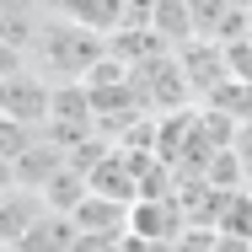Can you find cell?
I'll return each mask as SVG.
<instances>
[{
	"label": "cell",
	"mask_w": 252,
	"mask_h": 252,
	"mask_svg": "<svg viewBox=\"0 0 252 252\" xmlns=\"http://www.w3.org/2000/svg\"><path fill=\"white\" fill-rule=\"evenodd\" d=\"M102 59H107V38L64 22V16H54V11H49V22L38 27V38H32V70L38 75H54V86L86 81Z\"/></svg>",
	"instance_id": "6da1fadb"
},
{
	"label": "cell",
	"mask_w": 252,
	"mask_h": 252,
	"mask_svg": "<svg viewBox=\"0 0 252 252\" xmlns=\"http://www.w3.org/2000/svg\"><path fill=\"white\" fill-rule=\"evenodd\" d=\"M129 75H134V92H140V102H145L151 118H156V113H161V118L188 113V102H199L193 86H188V75H183V59H177V54H161V59L129 70Z\"/></svg>",
	"instance_id": "7a4b0ae2"
},
{
	"label": "cell",
	"mask_w": 252,
	"mask_h": 252,
	"mask_svg": "<svg viewBox=\"0 0 252 252\" xmlns=\"http://www.w3.org/2000/svg\"><path fill=\"white\" fill-rule=\"evenodd\" d=\"M0 107H5V118H11V124L49 129L54 86L43 81V75H27V70H16V75H5V86H0Z\"/></svg>",
	"instance_id": "3957f363"
},
{
	"label": "cell",
	"mask_w": 252,
	"mask_h": 252,
	"mask_svg": "<svg viewBox=\"0 0 252 252\" xmlns=\"http://www.w3.org/2000/svg\"><path fill=\"white\" fill-rule=\"evenodd\" d=\"M183 231H188V215H183L177 193H172V199H140L134 209H129V236H134V242L172 247Z\"/></svg>",
	"instance_id": "277c9868"
},
{
	"label": "cell",
	"mask_w": 252,
	"mask_h": 252,
	"mask_svg": "<svg viewBox=\"0 0 252 252\" xmlns=\"http://www.w3.org/2000/svg\"><path fill=\"white\" fill-rule=\"evenodd\" d=\"M177 59H183V75H188V86H193V97H199V102H209L225 81H231L225 49L209 43V38H193L188 49H177Z\"/></svg>",
	"instance_id": "5b68a950"
},
{
	"label": "cell",
	"mask_w": 252,
	"mask_h": 252,
	"mask_svg": "<svg viewBox=\"0 0 252 252\" xmlns=\"http://www.w3.org/2000/svg\"><path fill=\"white\" fill-rule=\"evenodd\" d=\"M64 166H70V161H64V151H59L49 134H43L38 145H27V151L5 166V183H11V188H32V193H43L54 177L64 172Z\"/></svg>",
	"instance_id": "8992f818"
},
{
	"label": "cell",
	"mask_w": 252,
	"mask_h": 252,
	"mask_svg": "<svg viewBox=\"0 0 252 252\" xmlns=\"http://www.w3.org/2000/svg\"><path fill=\"white\" fill-rule=\"evenodd\" d=\"M49 11L86 27V32H97V38H113L129 16V0H49Z\"/></svg>",
	"instance_id": "52a82bcc"
},
{
	"label": "cell",
	"mask_w": 252,
	"mask_h": 252,
	"mask_svg": "<svg viewBox=\"0 0 252 252\" xmlns=\"http://www.w3.org/2000/svg\"><path fill=\"white\" fill-rule=\"evenodd\" d=\"M43 215H49L43 193H32V188H11V183H5V199H0V236H5V247H22V236H27Z\"/></svg>",
	"instance_id": "ba28073f"
},
{
	"label": "cell",
	"mask_w": 252,
	"mask_h": 252,
	"mask_svg": "<svg viewBox=\"0 0 252 252\" xmlns=\"http://www.w3.org/2000/svg\"><path fill=\"white\" fill-rule=\"evenodd\" d=\"M107 54L118 59V64H129V70H140V64H151L161 54H177L156 27H118L113 38H107Z\"/></svg>",
	"instance_id": "9c48e42d"
},
{
	"label": "cell",
	"mask_w": 252,
	"mask_h": 252,
	"mask_svg": "<svg viewBox=\"0 0 252 252\" xmlns=\"http://www.w3.org/2000/svg\"><path fill=\"white\" fill-rule=\"evenodd\" d=\"M92 193H102V199H113V204H129V209L140 204V177H134V166L124 161L118 145H113V156L92 172Z\"/></svg>",
	"instance_id": "30bf717a"
},
{
	"label": "cell",
	"mask_w": 252,
	"mask_h": 252,
	"mask_svg": "<svg viewBox=\"0 0 252 252\" xmlns=\"http://www.w3.org/2000/svg\"><path fill=\"white\" fill-rule=\"evenodd\" d=\"M70 220H75L81 236H124L129 231V204H113V199H102V193H92Z\"/></svg>",
	"instance_id": "8fae6325"
},
{
	"label": "cell",
	"mask_w": 252,
	"mask_h": 252,
	"mask_svg": "<svg viewBox=\"0 0 252 252\" xmlns=\"http://www.w3.org/2000/svg\"><path fill=\"white\" fill-rule=\"evenodd\" d=\"M75 242H81L75 220H70V215H54V209H49V215H43V220H38L27 236H22V247H5V252H70Z\"/></svg>",
	"instance_id": "7c38bea8"
},
{
	"label": "cell",
	"mask_w": 252,
	"mask_h": 252,
	"mask_svg": "<svg viewBox=\"0 0 252 252\" xmlns=\"http://www.w3.org/2000/svg\"><path fill=\"white\" fill-rule=\"evenodd\" d=\"M151 27L172 49H188V43L199 38V22H193V5H188V0H156V22Z\"/></svg>",
	"instance_id": "4fadbf2b"
},
{
	"label": "cell",
	"mask_w": 252,
	"mask_h": 252,
	"mask_svg": "<svg viewBox=\"0 0 252 252\" xmlns=\"http://www.w3.org/2000/svg\"><path fill=\"white\" fill-rule=\"evenodd\" d=\"M193 5V22H199V38H215L225 27V16L236 11V0H188Z\"/></svg>",
	"instance_id": "5bb4252c"
},
{
	"label": "cell",
	"mask_w": 252,
	"mask_h": 252,
	"mask_svg": "<svg viewBox=\"0 0 252 252\" xmlns=\"http://www.w3.org/2000/svg\"><path fill=\"white\" fill-rule=\"evenodd\" d=\"M0 145H5V166H11L16 156L27 151V145H38V140H32V129H27V124H11V118H5V124H0Z\"/></svg>",
	"instance_id": "9a60e30c"
},
{
	"label": "cell",
	"mask_w": 252,
	"mask_h": 252,
	"mask_svg": "<svg viewBox=\"0 0 252 252\" xmlns=\"http://www.w3.org/2000/svg\"><path fill=\"white\" fill-rule=\"evenodd\" d=\"M231 151H236V161H242V172H247V183H252V124H242V129H236Z\"/></svg>",
	"instance_id": "2e32d148"
}]
</instances>
